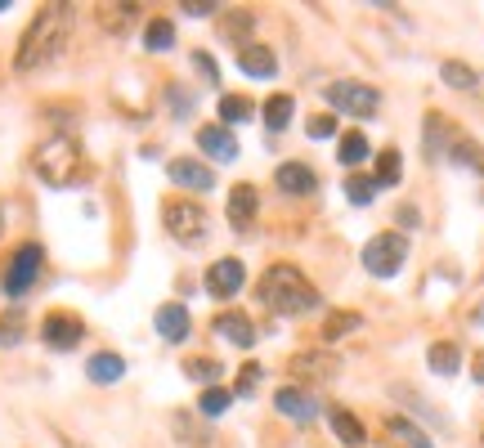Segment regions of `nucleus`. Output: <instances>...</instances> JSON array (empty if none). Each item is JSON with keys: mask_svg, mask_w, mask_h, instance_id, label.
I'll use <instances>...</instances> for the list:
<instances>
[{"mask_svg": "<svg viewBox=\"0 0 484 448\" xmlns=\"http://www.w3.org/2000/svg\"><path fill=\"white\" fill-rule=\"evenodd\" d=\"M256 296L265 301V310H274V314H283V319H296V314H310V310H319V287L296 269V265H269L265 274H260V283H256Z\"/></svg>", "mask_w": 484, "mask_h": 448, "instance_id": "obj_1", "label": "nucleus"}, {"mask_svg": "<svg viewBox=\"0 0 484 448\" xmlns=\"http://www.w3.org/2000/svg\"><path fill=\"white\" fill-rule=\"evenodd\" d=\"M68 23H72V5H45V9L32 18V27L23 32V45H18V54H14V68H18V72L45 68V63L59 54V45H63V36H68Z\"/></svg>", "mask_w": 484, "mask_h": 448, "instance_id": "obj_2", "label": "nucleus"}, {"mask_svg": "<svg viewBox=\"0 0 484 448\" xmlns=\"http://www.w3.org/2000/svg\"><path fill=\"white\" fill-rule=\"evenodd\" d=\"M32 166H36V175H41L50 189H68V184L81 180V148H77L68 135H59V139H50V144L36 148Z\"/></svg>", "mask_w": 484, "mask_h": 448, "instance_id": "obj_3", "label": "nucleus"}, {"mask_svg": "<svg viewBox=\"0 0 484 448\" xmlns=\"http://www.w3.org/2000/svg\"><path fill=\"white\" fill-rule=\"evenodd\" d=\"M404 260H408V238L395 233V229L368 238V247H363V269H368L372 278H395V274L404 269Z\"/></svg>", "mask_w": 484, "mask_h": 448, "instance_id": "obj_4", "label": "nucleus"}, {"mask_svg": "<svg viewBox=\"0 0 484 448\" xmlns=\"http://www.w3.org/2000/svg\"><path fill=\"white\" fill-rule=\"evenodd\" d=\"M162 220H166V233H171L175 242H184V247H193V242L207 238V211H202V202L175 198V202L162 207Z\"/></svg>", "mask_w": 484, "mask_h": 448, "instance_id": "obj_5", "label": "nucleus"}, {"mask_svg": "<svg viewBox=\"0 0 484 448\" xmlns=\"http://www.w3.org/2000/svg\"><path fill=\"white\" fill-rule=\"evenodd\" d=\"M41 265H45V251L36 242H23L9 260V274H5V296L9 301H23L32 292V283L41 278Z\"/></svg>", "mask_w": 484, "mask_h": 448, "instance_id": "obj_6", "label": "nucleus"}, {"mask_svg": "<svg viewBox=\"0 0 484 448\" xmlns=\"http://www.w3.org/2000/svg\"><path fill=\"white\" fill-rule=\"evenodd\" d=\"M328 104L337 112H346V117H372L381 108V95L372 86H363V81H332L328 86Z\"/></svg>", "mask_w": 484, "mask_h": 448, "instance_id": "obj_7", "label": "nucleus"}, {"mask_svg": "<svg viewBox=\"0 0 484 448\" xmlns=\"http://www.w3.org/2000/svg\"><path fill=\"white\" fill-rule=\"evenodd\" d=\"M81 336H86V323H81L77 314H68V310H54V314H45V323H41V341H45L50 350H77Z\"/></svg>", "mask_w": 484, "mask_h": 448, "instance_id": "obj_8", "label": "nucleus"}, {"mask_svg": "<svg viewBox=\"0 0 484 448\" xmlns=\"http://www.w3.org/2000/svg\"><path fill=\"white\" fill-rule=\"evenodd\" d=\"M274 413H283L287 422H314L319 417V404H314V395L310 390H301V386H278L274 390Z\"/></svg>", "mask_w": 484, "mask_h": 448, "instance_id": "obj_9", "label": "nucleus"}, {"mask_svg": "<svg viewBox=\"0 0 484 448\" xmlns=\"http://www.w3.org/2000/svg\"><path fill=\"white\" fill-rule=\"evenodd\" d=\"M242 278H247V269H242V260H234V256H225V260H216L211 269H207V292L211 296H238Z\"/></svg>", "mask_w": 484, "mask_h": 448, "instance_id": "obj_10", "label": "nucleus"}, {"mask_svg": "<svg viewBox=\"0 0 484 448\" xmlns=\"http://www.w3.org/2000/svg\"><path fill=\"white\" fill-rule=\"evenodd\" d=\"M274 184H278L287 198H305V193L319 189V175H314V166H305V162H283L278 175H274Z\"/></svg>", "mask_w": 484, "mask_h": 448, "instance_id": "obj_11", "label": "nucleus"}, {"mask_svg": "<svg viewBox=\"0 0 484 448\" xmlns=\"http://www.w3.org/2000/svg\"><path fill=\"white\" fill-rule=\"evenodd\" d=\"M189 332H193V319H189V310H184L180 301H171V305L157 310V336H162V341L180 345V341H189Z\"/></svg>", "mask_w": 484, "mask_h": 448, "instance_id": "obj_12", "label": "nucleus"}, {"mask_svg": "<svg viewBox=\"0 0 484 448\" xmlns=\"http://www.w3.org/2000/svg\"><path fill=\"white\" fill-rule=\"evenodd\" d=\"M238 68L247 77H256V81H265V77H274L278 72V59H274V50L269 45H256V41H247L238 50Z\"/></svg>", "mask_w": 484, "mask_h": 448, "instance_id": "obj_13", "label": "nucleus"}, {"mask_svg": "<svg viewBox=\"0 0 484 448\" xmlns=\"http://www.w3.org/2000/svg\"><path fill=\"white\" fill-rule=\"evenodd\" d=\"M198 148L211 153L216 162H234V157H238V139H234V130H225V126H202V130H198Z\"/></svg>", "mask_w": 484, "mask_h": 448, "instance_id": "obj_14", "label": "nucleus"}, {"mask_svg": "<svg viewBox=\"0 0 484 448\" xmlns=\"http://www.w3.org/2000/svg\"><path fill=\"white\" fill-rule=\"evenodd\" d=\"M166 175L180 184V189H198V193H207V189H216V175L202 166V162H189V157H180V162H171L166 166Z\"/></svg>", "mask_w": 484, "mask_h": 448, "instance_id": "obj_15", "label": "nucleus"}, {"mask_svg": "<svg viewBox=\"0 0 484 448\" xmlns=\"http://www.w3.org/2000/svg\"><path fill=\"white\" fill-rule=\"evenodd\" d=\"M211 328L225 336V341H234L238 350H251V345H256V328H251V319H247L242 310H225V314H216V323H211Z\"/></svg>", "mask_w": 484, "mask_h": 448, "instance_id": "obj_16", "label": "nucleus"}, {"mask_svg": "<svg viewBox=\"0 0 484 448\" xmlns=\"http://www.w3.org/2000/svg\"><path fill=\"white\" fill-rule=\"evenodd\" d=\"M86 377H90L95 386H113V381H121V377H126V359H121V354H113V350H99V354L86 363Z\"/></svg>", "mask_w": 484, "mask_h": 448, "instance_id": "obj_17", "label": "nucleus"}, {"mask_svg": "<svg viewBox=\"0 0 484 448\" xmlns=\"http://www.w3.org/2000/svg\"><path fill=\"white\" fill-rule=\"evenodd\" d=\"M328 422H332V435H337L346 448L368 444V431H363V422L355 417V413H346V408H328Z\"/></svg>", "mask_w": 484, "mask_h": 448, "instance_id": "obj_18", "label": "nucleus"}, {"mask_svg": "<svg viewBox=\"0 0 484 448\" xmlns=\"http://www.w3.org/2000/svg\"><path fill=\"white\" fill-rule=\"evenodd\" d=\"M440 77H444V86H453V90H484V72H476V68L462 63V59H444V63H440Z\"/></svg>", "mask_w": 484, "mask_h": 448, "instance_id": "obj_19", "label": "nucleus"}, {"mask_svg": "<svg viewBox=\"0 0 484 448\" xmlns=\"http://www.w3.org/2000/svg\"><path fill=\"white\" fill-rule=\"evenodd\" d=\"M337 368H341V363H337L332 354H296V359H292V372H296V377H310V381H332Z\"/></svg>", "mask_w": 484, "mask_h": 448, "instance_id": "obj_20", "label": "nucleus"}, {"mask_svg": "<svg viewBox=\"0 0 484 448\" xmlns=\"http://www.w3.org/2000/svg\"><path fill=\"white\" fill-rule=\"evenodd\" d=\"M229 220H234V229H247V224L256 220V211H260V198H256V189L251 184H238L234 193H229Z\"/></svg>", "mask_w": 484, "mask_h": 448, "instance_id": "obj_21", "label": "nucleus"}, {"mask_svg": "<svg viewBox=\"0 0 484 448\" xmlns=\"http://www.w3.org/2000/svg\"><path fill=\"white\" fill-rule=\"evenodd\" d=\"M426 368H431L435 377H453V372L462 368V350H458L453 341H435V345L426 350Z\"/></svg>", "mask_w": 484, "mask_h": 448, "instance_id": "obj_22", "label": "nucleus"}, {"mask_svg": "<svg viewBox=\"0 0 484 448\" xmlns=\"http://www.w3.org/2000/svg\"><path fill=\"white\" fill-rule=\"evenodd\" d=\"M386 431H390V440L399 448H435L431 435H426L417 422H408V417H386Z\"/></svg>", "mask_w": 484, "mask_h": 448, "instance_id": "obj_23", "label": "nucleus"}, {"mask_svg": "<svg viewBox=\"0 0 484 448\" xmlns=\"http://www.w3.org/2000/svg\"><path fill=\"white\" fill-rule=\"evenodd\" d=\"M449 144H453V135H449L444 117H440V112H431V117H426V162L449 157Z\"/></svg>", "mask_w": 484, "mask_h": 448, "instance_id": "obj_24", "label": "nucleus"}, {"mask_svg": "<svg viewBox=\"0 0 484 448\" xmlns=\"http://www.w3.org/2000/svg\"><path fill=\"white\" fill-rule=\"evenodd\" d=\"M377 189H390V184H399L404 180V157H399V148H381L377 153Z\"/></svg>", "mask_w": 484, "mask_h": 448, "instance_id": "obj_25", "label": "nucleus"}, {"mask_svg": "<svg viewBox=\"0 0 484 448\" xmlns=\"http://www.w3.org/2000/svg\"><path fill=\"white\" fill-rule=\"evenodd\" d=\"M292 112H296V99H292V95H269V99H265V126H269V135L287 130Z\"/></svg>", "mask_w": 484, "mask_h": 448, "instance_id": "obj_26", "label": "nucleus"}, {"mask_svg": "<svg viewBox=\"0 0 484 448\" xmlns=\"http://www.w3.org/2000/svg\"><path fill=\"white\" fill-rule=\"evenodd\" d=\"M363 157H368V135L363 130H346L341 144H337V162L341 166H359Z\"/></svg>", "mask_w": 484, "mask_h": 448, "instance_id": "obj_27", "label": "nucleus"}, {"mask_svg": "<svg viewBox=\"0 0 484 448\" xmlns=\"http://www.w3.org/2000/svg\"><path fill=\"white\" fill-rule=\"evenodd\" d=\"M175 45V27L166 23V18H153L148 27H144V50H153V54H166Z\"/></svg>", "mask_w": 484, "mask_h": 448, "instance_id": "obj_28", "label": "nucleus"}, {"mask_svg": "<svg viewBox=\"0 0 484 448\" xmlns=\"http://www.w3.org/2000/svg\"><path fill=\"white\" fill-rule=\"evenodd\" d=\"M359 328H363V319L355 314V310H337V314H328V323H323V336H328V341H341V336L359 332Z\"/></svg>", "mask_w": 484, "mask_h": 448, "instance_id": "obj_29", "label": "nucleus"}, {"mask_svg": "<svg viewBox=\"0 0 484 448\" xmlns=\"http://www.w3.org/2000/svg\"><path fill=\"white\" fill-rule=\"evenodd\" d=\"M229 404H234V390L207 386V390H202V399H198V413H202V417H220V413H225Z\"/></svg>", "mask_w": 484, "mask_h": 448, "instance_id": "obj_30", "label": "nucleus"}, {"mask_svg": "<svg viewBox=\"0 0 484 448\" xmlns=\"http://www.w3.org/2000/svg\"><path fill=\"white\" fill-rule=\"evenodd\" d=\"M247 117H251V99H247V95H225V99H220V121H225V130H229V126H242Z\"/></svg>", "mask_w": 484, "mask_h": 448, "instance_id": "obj_31", "label": "nucleus"}, {"mask_svg": "<svg viewBox=\"0 0 484 448\" xmlns=\"http://www.w3.org/2000/svg\"><path fill=\"white\" fill-rule=\"evenodd\" d=\"M449 157H453L458 166H471V171H480L484 175V157H480V148H476L471 139H453V144H449Z\"/></svg>", "mask_w": 484, "mask_h": 448, "instance_id": "obj_32", "label": "nucleus"}, {"mask_svg": "<svg viewBox=\"0 0 484 448\" xmlns=\"http://www.w3.org/2000/svg\"><path fill=\"white\" fill-rule=\"evenodd\" d=\"M184 377H189V381H202V386H216V381H220V363H216V359H189V363H184Z\"/></svg>", "mask_w": 484, "mask_h": 448, "instance_id": "obj_33", "label": "nucleus"}, {"mask_svg": "<svg viewBox=\"0 0 484 448\" xmlns=\"http://www.w3.org/2000/svg\"><path fill=\"white\" fill-rule=\"evenodd\" d=\"M346 198H350L355 207H368V202L377 198V180H372V175H350V180H346Z\"/></svg>", "mask_w": 484, "mask_h": 448, "instance_id": "obj_34", "label": "nucleus"}, {"mask_svg": "<svg viewBox=\"0 0 484 448\" xmlns=\"http://www.w3.org/2000/svg\"><path fill=\"white\" fill-rule=\"evenodd\" d=\"M171 426H175V435H180V444H207V431H198L189 413H175V417H171Z\"/></svg>", "mask_w": 484, "mask_h": 448, "instance_id": "obj_35", "label": "nucleus"}, {"mask_svg": "<svg viewBox=\"0 0 484 448\" xmlns=\"http://www.w3.org/2000/svg\"><path fill=\"white\" fill-rule=\"evenodd\" d=\"M18 341H23V314L9 310V314H0V345H18Z\"/></svg>", "mask_w": 484, "mask_h": 448, "instance_id": "obj_36", "label": "nucleus"}, {"mask_svg": "<svg viewBox=\"0 0 484 448\" xmlns=\"http://www.w3.org/2000/svg\"><path fill=\"white\" fill-rule=\"evenodd\" d=\"M256 386H260V363H247V368L238 372L234 395H238V399H251V395H256Z\"/></svg>", "mask_w": 484, "mask_h": 448, "instance_id": "obj_37", "label": "nucleus"}, {"mask_svg": "<svg viewBox=\"0 0 484 448\" xmlns=\"http://www.w3.org/2000/svg\"><path fill=\"white\" fill-rule=\"evenodd\" d=\"M247 32H251V18H247V14L220 18V36H225V41H238V36H247Z\"/></svg>", "mask_w": 484, "mask_h": 448, "instance_id": "obj_38", "label": "nucleus"}, {"mask_svg": "<svg viewBox=\"0 0 484 448\" xmlns=\"http://www.w3.org/2000/svg\"><path fill=\"white\" fill-rule=\"evenodd\" d=\"M305 135H310V139H332V135H337V117H332V112L314 117V121L305 126Z\"/></svg>", "mask_w": 484, "mask_h": 448, "instance_id": "obj_39", "label": "nucleus"}, {"mask_svg": "<svg viewBox=\"0 0 484 448\" xmlns=\"http://www.w3.org/2000/svg\"><path fill=\"white\" fill-rule=\"evenodd\" d=\"M130 18H135V5H108V14H104L108 27H126Z\"/></svg>", "mask_w": 484, "mask_h": 448, "instance_id": "obj_40", "label": "nucleus"}, {"mask_svg": "<svg viewBox=\"0 0 484 448\" xmlns=\"http://www.w3.org/2000/svg\"><path fill=\"white\" fill-rule=\"evenodd\" d=\"M193 68H198V72H202L211 86L220 81V72H216V59H211V54H202V50H198V54H193Z\"/></svg>", "mask_w": 484, "mask_h": 448, "instance_id": "obj_41", "label": "nucleus"}, {"mask_svg": "<svg viewBox=\"0 0 484 448\" xmlns=\"http://www.w3.org/2000/svg\"><path fill=\"white\" fill-rule=\"evenodd\" d=\"M180 9H184V14H193V18H202V14H216L220 5H216V0H184Z\"/></svg>", "mask_w": 484, "mask_h": 448, "instance_id": "obj_42", "label": "nucleus"}, {"mask_svg": "<svg viewBox=\"0 0 484 448\" xmlns=\"http://www.w3.org/2000/svg\"><path fill=\"white\" fill-rule=\"evenodd\" d=\"M395 220L404 224V229H417V224H422V211H417V207H408V202H404V207H399V211H395Z\"/></svg>", "mask_w": 484, "mask_h": 448, "instance_id": "obj_43", "label": "nucleus"}, {"mask_svg": "<svg viewBox=\"0 0 484 448\" xmlns=\"http://www.w3.org/2000/svg\"><path fill=\"white\" fill-rule=\"evenodd\" d=\"M171 104H175V112H180V117H189V108H193V99H189L184 90H171Z\"/></svg>", "mask_w": 484, "mask_h": 448, "instance_id": "obj_44", "label": "nucleus"}, {"mask_svg": "<svg viewBox=\"0 0 484 448\" xmlns=\"http://www.w3.org/2000/svg\"><path fill=\"white\" fill-rule=\"evenodd\" d=\"M476 381H480V386H484V350H480V354H476Z\"/></svg>", "mask_w": 484, "mask_h": 448, "instance_id": "obj_45", "label": "nucleus"}, {"mask_svg": "<svg viewBox=\"0 0 484 448\" xmlns=\"http://www.w3.org/2000/svg\"><path fill=\"white\" fill-rule=\"evenodd\" d=\"M476 323H484V310H476Z\"/></svg>", "mask_w": 484, "mask_h": 448, "instance_id": "obj_46", "label": "nucleus"}, {"mask_svg": "<svg viewBox=\"0 0 484 448\" xmlns=\"http://www.w3.org/2000/svg\"><path fill=\"white\" fill-rule=\"evenodd\" d=\"M0 229H5V211H0Z\"/></svg>", "mask_w": 484, "mask_h": 448, "instance_id": "obj_47", "label": "nucleus"}, {"mask_svg": "<svg viewBox=\"0 0 484 448\" xmlns=\"http://www.w3.org/2000/svg\"><path fill=\"white\" fill-rule=\"evenodd\" d=\"M68 448H77V444H68Z\"/></svg>", "mask_w": 484, "mask_h": 448, "instance_id": "obj_48", "label": "nucleus"}]
</instances>
